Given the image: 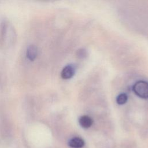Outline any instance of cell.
<instances>
[{
  "label": "cell",
  "mask_w": 148,
  "mask_h": 148,
  "mask_svg": "<svg viewBox=\"0 0 148 148\" xmlns=\"http://www.w3.org/2000/svg\"><path fill=\"white\" fill-rule=\"evenodd\" d=\"M132 91L140 98L148 99V82L145 80H138L132 86Z\"/></svg>",
  "instance_id": "1"
},
{
  "label": "cell",
  "mask_w": 148,
  "mask_h": 148,
  "mask_svg": "<svg viewBox=\"0 0 148 148\" xmlns=\"http://www.w3.org/2000/svg\"><path fill=\"white\" fill-rule=\"evenodd\" d=\"M76 72L75 66L73 64H68L62 69L61 76L63 79L68 80L73 77Z\"/></svg>",
  "instance_id": "2"
},
{
  "label": "cell",
  "mask_w": 148,
  "mask_h": 148,
  "mask_svg": "<svg viewBox=\"0 0 148 148\" xmlns=\"http://www.w3.org/2000/svg\"><path fill=\"white\" fill-rule=\"evenodd\" d=\"M79 123L82 128L87 129L91 127L93 124V120L87 115H83L79 117Z\"/></svg>",
  "instance_id": "3"
},
{
  "label": "cell",
  "mask_w": 148,
  "mask_h": 148,
  "mask_svg": "<svg viewBox=\"0 0 148 148\" xmlns=\"http://www.w3.org/2000/svg\"><path fill=\"white\" fill-rule=\"evenodd\" d=\"M68 144L72 148H82L84 146L85 143L82 138L76 136L70 139Z\"/></svg>",
  "instance_id": "4"
},
{
  "label": "cell",
  "mask_w": 148,
  "mask_h": 148,
  "mask_svg": "<svg viewBox=\"0 0 148 148\" xmlns=\"http://www.w3.org/2000/svg\"><path fill=\"white\" fill-rule=\"evenodd\" d=\"M38 53V49L35 45H31L28 46L27 50V57L30 61L34 60Z\"/></svg>",
  "instance_id": "5"
},
{
  "label": "cell",
  "mask_w": 148,
  "mask_h": 148,
  "mask_svg": "<svg viewBox=\"0 0 148 148\" xmlns=\"http://www.w3.org/2000/svg\"><path fill=\"white\" fill-rule=\"evenodd\" d=\"M116 102L119 105H124L128 101V95L125 93H120L116 97Z\"/></svg>",
  "instance_id": "6"
},
{
  "label": "cell",
  "mask_w": 148,
  "mask_h": 148,
  "mask_svg": "<svg viewBox=\"0 0 148 148\" xmlns=\"http://www.w3.org/2000/svg\"><path fill=\"white\" fill-rule=\"evenodd\" d=\"M76 55L78 58L80 59H83V58H84L87 56V53L86 50L83 49H80L79 50H77Z\"/></svg>",
  "instance_id": "7"
}]
</instances>
